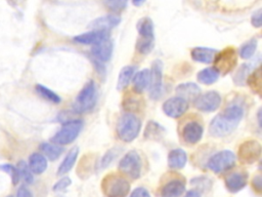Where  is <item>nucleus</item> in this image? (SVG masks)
I'll list each match as a JSON object with an SVG mask.
<instances>
[{
  "label": "nucleus",
  "instance_id": "nucleus-12",
  "mask_svg": "<svg viewBox=\"0 0 262 197\" xmlns=\"http://www.w3.org/2000/svg\"><path fill=\"white\" fill-rule=\"evenodd\" d=\"M261 156V145L255 140L245 141L238 148L237 157L241 162L252 164Z\"/></svg>",
  "mask_w": 262,
  "mask_h": 197
},
{
  "label": "nucleus",
  "instance_id": "nucleus-5",
  "mask_svg": "<svg viewBox=\"0 0 262 197\" xmlns=\"http://www.w3.org/2000/svg\"><path fill=\"white\" fill-rule=\"evenodd\" d=\"M83 127L81 119H70L62 123L60 129L51 137V143L64 146L73 143L80 134Z\"/></svg>",
  "mask_w": 262,
  "mask_h": 197
},
{
  "label": "nucleus",
  "instance_id": "nucleus-46",
  "mask_svg": "<svg viewBox=\"0 0 262 197\" xmlns=\"http://www.w3.org/2000/svg\"><path fill=\"white\" fill-rule=\"evenodd\" d=\"M9 197H11V196H9Z\"/></svg>",
  "mask_w": 262,
  "mask_h": 197
},
{
  "label": "nucleus",
  "instance_id": "nucleus-21",
  "mask_svg": "<svg viewBox=\"0 0 262 197\" xmlns=\"http://www.w3.org/2000/svg\"><path fill=\"white\" fill-rule=\"evenodd\" d=\"M185 191L183 181L172 180L168 182L161 190V197H180Z\"/></svg>",
  "mask_w": 262,
  "mask_h": 197
},
{
  "label": "nucleus",
  "instance_id": "nucleus-18",
  "mask_svg": "<svg viewBox=\"0 0 262 197\" xmlns=\"http://www.w3.org/2000/svg\"><path fill=\"white\" fill-rule=\"evenodd\" d=\"M218 50L211 47L198 46L191 49L190 56L194 62L202 64H211L213 63Z\"/></svg>",
  "mask_w": 262,
  "mask_h": 197
},
{
  "label": "nucleus",
  "instance_id": "nucleus-41",
  "mask_svg": "<svg viewBox=\"0 0 262 197\" xmlns=\"http://www.w3.org/2000/svg\"><path fill=\"white\" fill-rule=\"evenodd\" d=\"M15 197H33V194L26 186H20L16 192Z\"/></svg>",
  "mask_w": 262,
  "mask_h": 197
},
{
  "label": "nucleus",
  "instance_id": "nucleus-35",
  "mask_svg": "<svg viewBox=\"0 0 262 197\" xmlns=\"http://www.w3.org/2000/svg\"><path fill=\"white\" fill-rule=\"evenodd\" d=\"M0 170L4 171V172H7L10 175L11 182H12L13 185H16L19 182L20 176H19V173H18V170H17L16 166H13L9 163L0 164Z\"/></svg>",
  "mask_w": 262,
  "mask_h": 197
},
{
  "label": "nucleus",
  "instance_id": "nucleus-44",
  "mask_svg": "<svg viewBox=\"0 0 262 197\" xmlns=\"http://www.w3.org/2000/svg\"><path fill=\"white\" fill-rule=\"evenodd\" d=\"M184 197H201V192L199 190H189Z\"/></svg>",
  "mask_w": 262,
  "mask_h": 197
},
{
  "label": "nucleus",
  "instance_id": "nucleus-14",
  "mask_svg": "<svg viewBox=\"0 0 262 197\" xmlns=\"http://www.w3.org/2000/svg\"><path fill=\"white\" fill-rule=\"evenodd\" d=\"M204 133L203 125L198 121H188L181 129L182 140L187 144H196L201 141Z\"/></svg>",
  "mask_w": 262,
  "mask_h": 197
},
{
  "label": "nucleus",
  "instance_id": "nucleus-34",
  "mask_svg": "<svg viewBox=\"0 0 262 197\" xmlns=\"http://www.w3.org/2000/svg\"><path fill=\"white\" fill-rule=\"evenodd\" d=\"M162 131H164V127L163 126H161L158 122L149 121L147 123V125H146L144 136L147 137V139H155Z\"/></svg>",
  "mask_w": 262,
  "mask_h": 197
},
{
  "label": "nucleus",
  "instance_id": "nucleus-42",
  "mask_svg": "<svg viewBox=\"0 0 262 197\" xmlns=\"http://www.w3.org/2000/svg\"><path fill=\"white\" fill-rule=\"evenodd\" d=\"M92 62H93V65H94V68H95L96 72L99 75H102V76L105 75V66L103 65V63H101V62H99V61H97L95 58H93Z\"/></svg>",
  "mask_w": 262,
  "mask_h": 197
},
{
  "label": "nucleus",
  "instance_id": "nucleus-22",
  "mask_svg": "<svg viewBox=\"0 0 262 197\" xmlns=\"http://www.w3.org/2000/svg\"><path fill=\"white\" fill-rule=\"evenodd\" d=\"M133 83V89L137 93L143 92L149 84V70L148 69H142L134 74L132 81Z\"/></svg>",
  "mask_w": 262,
  "mask_h": 197
},
{
  "label": "nucleus",
  "instance_id": "nucleus-16",
  "mask_svg": "<svg viewBox=\"0 0 262 197\" xmlns=\"http://www.w3.org/2000/svg\"><path fill=\"white\" fill-rule=\"evenodd\" d=\"M113 51H114V43L111 38L93 45L91 48L92 57L101 63L108 62L112 58Z\"/></svg>",
  "mask_w": 262,
  "mask_h": 197
},
{
  "label": "nucleus",
  "instance_id": "nucleus-45",
  "mask_svg": "<svg viewBox=\"0 0 262 197\" xmlns=\"http://www.w3.org/2000/svg\"><path fill=\"white\" fill-rule=\"evenodd\" d=\"M144 2H145V0H132L133 5H134V6H137V7L141 6Z\"/></svg>",
  "mask_w": 262,
  "mask_h": 197
},
{
  "label": "nucleus",
  "instance_id": "nucleus-27",
  "mask_svg": "<svg viewBox=\"0 0 262 197\" xmlns=\"http://www.w3.org/2000/svg\"><path fill=\"white\" fill-rule=\"evenodd\" d=\"M219 76H220L219 72L214 67H209V68H205V69L201 70L196 74V79L202 84L210 85V84L215 83L218 80Z\"/></svg>",
  "mask_w": 262,
  "mask_h": 197
},
{
  "label": "nucleus",
  "instance_id": "nucleus-23",
  "mask_svg": "<svg viewBox=\"0 0 262 197\" xmlns=\"http://www.w3.org/2000/svg\"><path fill=\"white\" fill-rule=\"evenodd\" d=\"M28 165H29V168L32 171V173L41 174L47 168V159L43 154L33 153L29 157Z\"/></svg>",
  "mask_w": 262,
  "mask_h": 197
},
{
  "label": "nucleus",
  "instance_id": "nucleus-36",
  "mask_svg": "<svg viewBox=\"0 0 262 197\" xmlns=\"http://www.w3.org/2000/svg\"><path fill=\"white\" fill-rule=\"evenodd\" d=\"M105 4L114 11H120L127 5L128 0H103Z\"/></svg>",
  "mask_w": 262,
  "mask_h": 197
},
{
  "label": "nucleus",
  "instance_id": "nucleus-29",
  "mask_svg": "<svg viewBox=\"0 0 262 197\" xmlns=\"http://www.w3.org/2000/svg\"><path fill=\"white\" fill-rule=\"evenodd\" d=\"M35 90L42 98H44L50 103L59 104L61 101L60 96L57 93H55L53 90H51L50 88H48L42 84H37L35 86Z\"/></svg>",
  "mask_w": 262,
  "mask_h": 197
},
{
  "label": "nucleus",
  "instance_id": "nucleus-26",
  "mask_svg": "<svg viewBox=\"0 0 262 197\" xmlns=\"http://www.w3.org/2000/svg\"><path fill=\"white\" fill-rule=\"evenodd\" d=\"M136 68L134 66H125L121 69L118 81H117V89L118 90H124L132 81V78L135 74Z\"/></svg>",
  "mask_w": 262,
  "mask_h": 197
},
{
  "label": "nucleus",
  "instance_id": "nucleus-4",
  "mask_svg": "<svg viewBox=\"0 0 262 197\" xmlns=\"http://www.w3.org/2000/svg\"><path fill=\"white\" fill-rule=\"evenodd\" d=\"M97 103V88L93 80L88 81L79 91L73 103V111L83 114L91 111Z\"/></svg>",
  "mask_w": 262,
  "mask_h": 197
},
{
  "label": "nucleus",
  "instance_id": "nucleus-32",
  "mask_svg": "<svg viewBox=\"0 0 262 197\" xmlns=\"http://www.w3.org/2000/svg\"><path fill=\"white\" fill-rule=\"evenodd\" d=\"M247 82L249 84V86L252 88L253 91L260 93L261 91V74H260V68H257L256 70L253 71V73H251L248 78H247Z\"/></svg>",
  "mask_w": 262,
  "mask_h": 197
},
{
  "label": "nucleus",
  "instance_id": "nucleus-38",
  "mask_svg": "<svg viewBox=\"0 0 262 197\" xmlns=\"http://www.w3.org/2000/svg\"><path fill=\"white\" fill-rule=\"evenodd\" d=\"M71 185V179L68 176H64L62 179H60L59 181H57L54 186H53V191H62L64 189H67L69 186Z\"/></svg>",
  "mask_w": 262,
  "mask_h": 197
},
{
  "label": "nucleus",
  "instance_id": "nucleus-13",
  "mask_svg": "<svg viewBox=\"0 0 262 197\" xmlns=\"http://www.w3.org/2000/svg\"><path fill=\"white\" fill-rule=\"evenodd\" d=\"M188 102L180 96H173L163 104V112L170 118H179L188 110Z\"/></svg>",
  "mask_w": 262,
  "mask_h": 197
},
{
  "label": "nucleus",
  "instance_id": "nucleus-20",
  "mask_svg": "<svg viewBox=\"0 0 262 197\" xmlns=\"http://www.w3.org/2000/svg\"><path fill=\"white\" fill-rule=\"evenodd\" d=\"M248 174L245 172H232L225 179V185L228 191L238 192L247 185Z\"/></svg>",
  "mask_w": 262,
  "mask_h": 197
},
{
  "label": "nucleus",
  "instance_id": "nucleus-11",
  "mask_svg": "<svg viewBox=\"0 0 262 197\" xmlns=\"http://www.w3.org/2000/svg\"><path fill=\"white\" fill-rule=\"evenodd\" d=\"M222 103V97L219 94V92L215 90H210L205 93L200 94L194 101V107L205 113H211L215 112L219 109L220 105Z\"/></svg>",
  "mask_w": 262,
  "mask_h": 197
},
{
  "label": "nucleus",
  "instance_id": "nucleus-15",
  "mask_svg": "<svg viewBox=\"0 0 262 197\" xmlns=\"http://www.w3.org/2000/svg\"><path fill=\"white\" fill-rule=\"evenodd\" d=\"M110 38V33L107 31H97L92 30L90 32L82 33L80 35H77L73 38V40L76 43L83 44V45H95L97 43H100L106 39Z\"/></svg>",
  "mask_w": 262,
  "mask_h": 197
},
{
  "label": "nucleus",
  "instance_id": "nucleus-7",
  "mask_svg": "<svg viewBox=\"0 0 262 197\" xmlns=\"http://www.w3.org/2000/svg\"><path fill=\"white\" fill-rule=\"evenodd\" d=\"M236 160V156L232 151L222 150L214 154L207 162V167L215 173L224 172L230 169Z\"/></svg>",
  "mask_w": 262,
  "mask_h": 197
},
{
  "label": "nucleus",
  "instance_id": "nucleus-28",
  "mask_svg": "<svg viewBox=\"0 0 262 197\" xmlns=\"http://www.w3.org/2000/svg\"><path fill=\"white\" fill-rule=\"evenodd\" d=\"M40 150L49 160H56L63 152V148L59 145L53 143H42L40 145Z\"/></svg>",
  "mask_w": 262,
  "mask_h": 197
},
{
  "label": "nucleus",
  "instance_id": "nucleus-3",
  "mask_svg": "<svg viewBox=\"0 0 262 197\" xmlns=\"http://www.w3.org/2000/svg\"><path fill=\"white\" fill-rule=\"evenodd\" d=\"M138 40L136 43V49L141 54H148L151 52L155 46V31L152 21L145 16L137 22Z\"/></svg>",
  "mask_w": 262,
  "mask_h": 197
},
{
  "label": "nucleus",
  "instance_id": "nucleus-39",
  "mask_svg": "<svg viewBox=\"0 0 262 197\" xmlns=\"http://www.w3.org/2000/svg\"><path fill=\"white\" fill-rule=\"evenodd\" d=\"M261 16H262L261 9L256 10V11L252 14L251 23H252V25H253L254 27H256V28H260V27H261Z\"/></svg>",
  "mask_w": 262,
  "mask_h": 197
},
{
  "label": "nucleus",
  "instance_id": "nucleus-2",
  "mask_svg": "<svg viewBox=\"0 0 262 197\" xmlns=\"http://www.w3.org/2000/svg\"><path fill=\"white\" fill-rule=\"evenodd\" d=\"M140 128L141 122L139 118L132 113H125L121 115L117 121L116 132L121 141L130 143L137 137Z\"/></svg>",
  "mask_w": 262,
  "mask_h": 197
},
{
  "label": "nucleus",
  "instance_id": "nucleus-9",
  "mask_svg": "<svg viewBox=\"0 0 262 197\" xmlns=\"http://www.w3.org/2000/svg\"><path fill=\"white\" fill-rule=\"evenodd\" d=\"M149 97L151 100H159L163 92V63L156 60L151 64L149 70Z\"/></svg>",
  "mask_w": 262,
  "mask_h": 197
},
{
  "label": "nucleus",
  "instance_id": "nucleus-6",
  "mask_svg": "<svg viewBox=\"0 0 262 197\" xmlns=\"http://www.w3.org/2000/svg\"><path fill=\"white\" fill-rule=\"evenodd\" d=\"M101 188L105 197H126L129 193L130 185L121 175L108 174L102 180Z\"/></svg>",
  "mask_w": 262,
  "mask_h": 197
},
{
  "label": "nucleus",
  "instance_id": "nucleus-43",
  "mask_svg": "<svg viewBox=\"0 0 262 197\" xmlns=\"http://www.w3.org/2000/svg\"><path fill=\"white\" fill-rule=\"evenodd\" d=\"M261 185H262V179L260 175H257L253 180V186L257 191H261Z\"/></svg>",
  "mask_w": 262,
  "mask_h": 197
},
{
  "label": "nucleus",
  "instance_id": "nucleus-31",
  "mask_svg": "<svg viewBox=\"0 0 262 197\" xmlns=\"http://www.w3.org/2000/svg\"><path fill=\"white\" fill-rule=\"evenodd\" d=\"M251 65L252 64H244L237 69L233 76V81L236 85H244L246 83V80L250 75V71L253 70Z\"/></svg>",
  "mask_w": 262,
  "mask_h": 197
},
{
  "label": "nucleus",
  "instance_id": "nucleus-37",
  "mask_svg": "<svg viewBox=\"0 0 262 197\" xmlns=\"http://www.w3.org/2000/svg\"><path fill=\"white\" fill-rule=\"evenodd\" d=\"M118 153H119V152H118L116 149H111V150H108V151L104 154V156L101 158V161H100V166H101V168L106 167V166L117 157Z\"/></svg>",
  "mask_w": 262,
  "mask_h": 197
},
{
  "label": "nucleus",
  "instance_id": "nucleus-1",
  "mask_svg": "<svg viewBox=\"0 0 262 197\" xmlns=\"http://www.w3.org/2000/svg\"><path fill=\"white\" fill-rule=\"evenodd\" d=\"M244 113L243 105L237 102H232L212 119L209 125L210 134L215 137L228 135L238 126L244 117Z\"/></svg>",
  "mask_w": 262,
  "mask_h": 197
},
{
  "label": "nucleus",
  "instance_id": "nucleus-25",
  "mask_svg": "<svg viewBox=\"0 0 262 197\" xmlns=\"http://www.w3.org/2000/svg\"><path fill=\"white\" fill-rule=\"evenodd\" d=\"M78 154H79V148L78 147H74L72 148L66 155V157L63 158V160L61 161L58 169H57V174L58 175H62V174H66L67 172H69L72 167L74 166L76 160H77V157H78Z\"/></svg>",
  "mask_w": 262,
  "mask_h": 197
},
{
  "label": "nucleus",
  "instance_id": "nucleus-40",
  "mask_svg": "<svg viewBox=\"0 0 262 197\" xmlns=\"http://www.w3.org/2000/svg\"><path fill=\"white\" fill-rule=\"evenodd\" d=\"M130 197H150L148 191L142 187L140 188H136L132 191Z\"/></svg>",
  "mask_w": 262,
  "mask_h": 197
},
{
  "label": "nucleus",
  "instance_id": "nucleus-17",
  "mask_svg": "<svg viewBox=\"0 0 262 197\" xmlns=\"http://www.w3.org/2000/svg\"><path fill=\"white\" fill-rule=\"evenodd\" d=\"M121 22L120 16L116 14H106L99 16L95 19H93L89 24V28L92 30H97V31H110L113 28L117 27Z\"/></svg>",
  "mask_w": 262,
  "mask_h": 197
},
{
  "label": "nucleus",
  "instance_id": "nucleus-24",
  "mask_svg": "<svg viewBox=\"0 0 262 197\" xmlns=\"http://www.w3.org/2000/svg\"><path fill=\"white\" fill-rule=\"evenodd\" d=\"M187 161V155L184 150L177 148L170 151L168 155V164L171 168L180 169L184 167Z\"/></svg>",
  "mask_w": 262,
  "mask_h": 197
},
{
  "label": "nucleus",
  "instance_id": "nucleus-8",
  "mask_svg": "<svg viewBox=\"0 0 262 197\" xmlns=\"http://www.w3.org/2000/svg\"><path fill=\"white\" fill-rule=\"evenodd\" d=\"M214 68L219 74L226 75L231 72L237 65V52L232 47H227L222 51H218L214 61Z\"/></svg>",
  "mask_w": 262,
  "mask_h": 197
},
{
  "label": "nucleus",
  "instance_id": "nucleus-30",
  "mask_svg": "<svg viewBox=\"0 0 262 197\" xmlns=\"http://www.w3.org/2000/svg\"><path fill=\"white\" fill-rule=\"evenodd\" d=\"M257 44H258V41L257 39L253 38L249 41H247L246 43H244L241 47H239V56L244 60H249L251 58L255 51H256V48H257Z\"/></svg>",
  "mask_w": 262,
  "mask_h": 197
},
{
  "label": "nucleus",
  "instance_id": "nucleus-19",
  "mask_svg": "<svg viewBox=\"0 0 262 197\" xmlns=\"http://www.w3.org/2000/svg\"><path fill=\"white\" fill-rule=\"evenodd\" d=\"M177 96H180L188 102V100H195L201 94L200 86L194 82H184L175 88Z\"/></svg>",
  "mask_w": 262,
  "mask_h": 197
},
{
  "label": "nucleus",
  "instance_id": "nucleus-10",
  "mask_svg": "<svg viewBox=\"0 0 262 197\" xmlns=\"http://www.w3.org/2000/svg\"><path fill=\"white\" fill-rule=\"evenodd\" d=\"M119 169L131 179H138L141 172V159L139 154L136 151L126 153L120 160Z\"/></svg>",
  "mask_w": 262,
  "mask_h": 197
},
{
  "label": "nucleus",
  "instance_id": "nucleus-33",
  "mask_svg": "<svg viewBox=\"0 0 262 197\" xmlns=\"http://www.w3.org/2000/svg\"><path fill=\"white\" fill-rule=\"evenodd\" d=\"M16 168L18 170V173H19V176L21 179H24V181L28 184H32L33 181H34V176H33V173L32 171L30 170L29 168V165L28 163H26L24 160H20L18 161L17 165H16Z\"/></svg>",
  "mask_w": 262,
  "mask_h": 197
}]
</instances>
